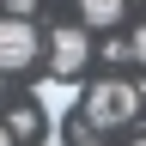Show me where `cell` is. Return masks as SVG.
<instances>
[{"instance_id": "cell-10", "label": "cell", "mask_w": 146, "mask_h": 146, "mask_svg": "<svg viewBox=\"0 0 146 146\" xmlns=\"http://www.w3.org/2000/svg\"><path fill=\"white\" fill-rule=\"evenodd\" d=\"M134 146H146V140H134Z\"/></svg>"}, {"instance_id": "cell-5", "label": "cell", "mask_w": 146, "mask_h": 146, "mask_svg": "<svg viewBox=\"0 0 146 146\" xmlns=\"http://www.w3.org/2000/svg\"><path fill=\"white\" fill-rule=\"evenodd\" d=\"M79 18L98 25V31H110V25L122 18V0H79Z\"/></svg>"}, {"instance_id": "cell-7", "label": "cell", "mask_w": 146, "mask_h": 146, "mask_svg": "<svg viewBox=\"0 0 146 146\" xmlns=\"http://www.w3.org/2000/svg\"><path fill=\"white\" fill-rule=\"evenodd\" d=\"M128 49H134V61H146V25L134 31V43H128Z\"/></svg>"}, {"instance_id": "cell-11", "label": "cell", "mask_w": 146, "mask_h": 146, "mask_svg": "<svg viewBox=\"0 0 146 146\" xmlns=\"http://www.w3.org/2000/svg\"><path fill=\"white\" fill-rule=\"evenodd\" d=\"M49 146H55V140H49Z\"/></svg>"}, {"instance_id": "cell-1", "label": "cell", "mask_w": 146, "mask_h": 146, "mask_svg": "<svg viewBox=\"0 0 146 146\" xmlns=\"http://www.w3.org/2000/svg\"><path fill=\"white\" fill-rule=\"evenodd\" d=\"M85 110H91V128H122V122H134V110H140V85L104 79V85L85 91Z\"/></svg>"}, {"instance_id": "cell-2", "label": "cell", "mask_w": 146, "mask_h": 146, "mask_svg": "<svg viewBox=\"0 0 146 146\" xmlns=\"http://www.w3.org/2000/svg\"><path fill=\"white\" fill-rule=\"evenodd\" d=\"M36 31H31V18H0V73H18V67H31L36 61Z\"/></svg>"}, {"instance_id": "cell-4", "label": "cell", "mask_w": 146, "mask_h": 146, "mask_svg": "<svg viewBox=\"0 0 146 146\" xmlns=\"http://www.w3.org/2000/svg\"><path fill=\"white\" fill-rule=\"evenodd\" d=\"M73 104H79V85H73L67 73H55V79L36 85V110H49V116H67Z\"/></svg>"}, {"instance_id": "cell-3", "label": "cell", "mask_w": 146, "mask_h": 146, "mask_svg": "<svg viewBox=\"0 0 146 146\" xmlns=\"http://www.w3.org/2000/svg\"><path fill=\"white\" fill-rule=\"evenodd\" d=\"M49 67H55V73H67V79L85 67V31H79V25H67V31H55V36H49Z\"/></svg>"}, {"instance_id": "cell-9", "label": "cell", "mask_w": 146, "mask_h": 146, "mask_svg": "<svg viewBox=\"0 0 146 146\" xmlns=\"http://www.w3.org/2000/svg\"><path fill=\"white\" fill-rule=\"evenodd\" d=\"M12 140H18V134H12V128H0V146H12Z\"/></svg>"}, {"instance_id": "cell-6", "label": "cell", "mask_w": 146, "mask_h": 146, "mask_svg": "<svg viewBox=\"0 0 146 146\" xmlns=\"http://www.w3.org/2000/svg\"><path fill=\"white\" fill-rule=\"evenodd\" d=\"M6 128L25 140V134H36V116H31V110H12V122H6Z\"/></svg>"}, {"instance_id": "cell-8", "label": "cell", "mask_w": 146, "mask_h": 146, "mask_svg": "<svg viewBox=\"0 0 146 146\" xmlns=\"http://www.w3.org/2000/svg\"><path fill=\"white\" fill-rule=\"evenodd\" d=\"M31 6H36V0H6V12H18V18H25Z\"/></svg>"}]
</instances>
